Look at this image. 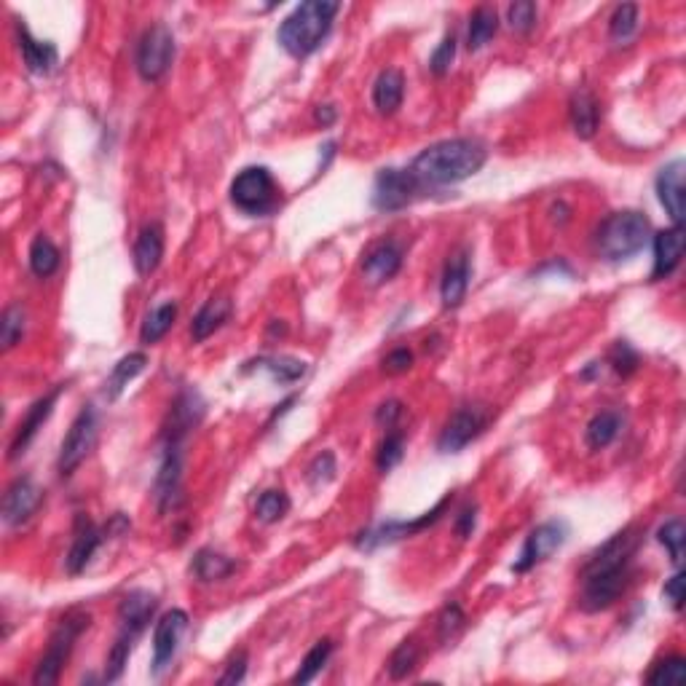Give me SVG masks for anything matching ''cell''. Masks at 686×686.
Wrapping results in <instances>:
<instances>
[{
	"label": "cell",
	"mask_w": 686,
	"mask_h": 686,
	"mask_svg": "<svg viewBox=\"0 0 686 686\" xmlns=\"http://www.w3.org/2000/svg\"><path fill=\"white\" fill-rule=\"evenodd\" d=\"M638 531L625 528L595 550L582 566V593L579 606L590 614L611 609L628 590L633 577V558L638 550Z\"/></svg>",
	"instance_id": "6da1fadb"
},
{
	"label": "cell",
	"mask_w": 686,
	"mask_h": 686,
	"mask_svg": "<svg viewBox=\"0 0 686 686\" xmlns=\"http://www.w3.org/2000/svg\"><path fill=\"white\" fill-rule=\"evenodd\" d=\"M488 159L486 145L472 137H453L424 148L410 164V175L416 177L427 191H437L445 185H456L477 175Z\"/></svg>",
	"instance_id": "7a4b0ae2"
},
{
	"label": "cell",
	"mask_w": 686,
	"mask_h": 686,
	"mask_svg": "<svg viewBox=\"0 0 686 686\" xmlns=\"http://www.w3.org/2000/svg\"><path fill=\"white\" fill-rule=\"evenodd\" d=\"M338 11H341V3H335V0H306L279 25V46L295 59L311 57L333 30V19Z\"/></svg>",
	"instance_id": "3957f363"
},
{
	"label": "cell",
	"mask_w": 686,
	"mask_h": 686,
	"mask_svg": "<svg viewBox=\"0 0 686 686\" xmlns=\"http://www.w3.org/2000/svg\"><path fill=\"white\" fill-rule=\"evenodd\" d=\"M156 609H159V598L148 590H132L121 598V603H118V636L110 646L108 660H105V681H118L124 676L134 644L151 625Z\"/></svg>",
	"instance_id": "277c9868"
},
{
	"label": "cell",
	"mask_w": 686,
	"mask_h": 686,
	"mask_svg": "<svg viewBox=\"0 0 686 686\" xmlns=\"http://www.w3.org/2000/svg\"><path fill=\"white\" fill-rule=\"evenodd\" d=\"M649 236H652V223L644 212H614L595 231V252L609 263H622L644 250Z\"/></svg>",
	"instance_id": "5b68a950"
},
{
	"label": "cell",
	"mask_w": 686,
	"mask_h": 686,
	"mask_svg": "<svg viewBox=\"0 0 686 686\" xmlns=\"http://www.w3.org/2000/svg\"><path fill=\"white\" fill-rule=\"evenodd\" d=\"M89 625H92V614L84 609L67 611L65 617L57 622V628L49 638V646H46V654H43L33 673L35 686L57 684L59 676H62V668H65L70 654H73V646L81 638V633L89 630Z\"/></svg>",
	"instance_id": "8992f818"
},
{
	"label": "cell",
	"mask_w": 686,
	"mask_h": 686,
	"mask_svg": "<svg viewBox=\"0 0 686 686\" xmlns=\"http://www.w3.org/2000/svg\"><path fill=\"white\" fill-rule=\"evenodd\" d=\"M231 204L250 218H266L279 207V185L266 167H247L231 183Z\"/></svg>",
	"instance_id": "52a82bcc"
},
{
	"label": "cell",
	"mask_w": 686,
	"mask_h": 686,
	"mask_svg": "<svg viewBox=\"0 0 686 686\" xmlns=\"http://www.w3.org/2000/svg\"><path fill=\"white\" fill-rule=\"evenodd\" d=\"M175 59V35L167 25H151L143 33L140 43H137V54H134V67L143 81L156 84L167 76V70L172 67Z\"/></svg>",
	"instance_id": "ba28073f"
},
{
	"label": "cell",
	"mask_w": 686,
	"mask_h": 686,
	"mask_svg": "<svg viewBox=\"0 0 686 686\" xmlns=\"http://www.w3.org/2000/svg\"><path fill=\"white\" fill-rule=\"evenodd\" d=\"M94 443H97V410L92 405H84L81 413L73 419V424H70V429H67L62 448H59V475H73L84 464L86 456L92 453Z\"/></svg>",
	"instance_id": "9c48e42d"
},
{
	"label": "cell",
	"mask_w": 686,
	"mask_h": 686,
	"mask_svg": "<svg viewBox=\"0 0 686 686\" xmlns=\"http://www.w3.org/2000/svg\"><path fill=\"white\" fill-rule=\"evenodd\" d=\"M427 193V188L410 175V169H381L373 185V207L381 212H400Z\"/></svg>",
	"instance_id": "30bf717a"
},
{
	"label": "cell",
	"mask_w": 686,
	"mask_h": 686,
	"mask_svg": "<svg viewBox=\"0 0 686 686\" xmlns=\"http://www.w3.org/2000/svg\"><path fill=\"white\" fill-rule=\"evenodd\" d=\"M183 440H164V451H161V464L153 480V496H156V507L161 515L169 510H177L180 504V491H183Z\"/></svg>",
	"instance_id": "8fae6325"
},
{
	"label": "cell",
	"mask_w": 686,
	"mask_h": 686,
	"mask_svg": "<svg viewBox=\"0 0 686 686\" xmlns=\"http://www.w3.org/2000/svg\"><path fill=\"white\" fill-rule=\"evenodd\" d=\"M569 539V526L566 520H547L542 526H536L523 542L518 561L512 563L515 574H528L536 566H542L553 553H558L563 544Z\"/></svg>",
	"instance_id": "7c38bea8"
},
{
	"label": "cell",
	"mask_w": 686,
	"mask_h": 686,
	"mask_svg": "<svg viewBox=\"0 0 686 686\" xmlns=\"http://www.w3.org/2000/svg\"><path fill=\"white\" fill-rule=\"evenodd\" d=\"M488 427V410L483 405H464L453 413L448 424L437 437V451L440 453H459L464 451L472 440L483 435Z\"/></svg>",
	"instance_id": "4fadbf2b"
},
{
	"label": "cell",
	"mask_w": 686,
	"mask_h": 686,
	"mask_svg": "<svg viewBox=\"0 0 686 686\" xmlns=\"http://www.w3.org/2000/svg\"><path fill=\"white\" fill-rule=\"evenodd\" d=\"M448 502H451V496H445L443 502H437L435 510L427 512V515H421L419 520H386L381 526L368 528V531H362V534L354 539V544H357L360 550H365V553H370V550H376V547H384V544L400 542L405 536L419 534V531H424V528L440 520V515L445 512Z\"/></svg>",
	"instance_id": "5bb4252c"
},
{
	"label": "cell",
	"mask_w": 686,
	"mask_h": 686,
	"mask_svg": "<svg viewBox=\"0 0 686 686\" xmlns=\"http://www.w3.org/2000/svg\"><path fill=\"white\" fill-rule=\"evenodd\" d=\"M191 620L183 609L167 611L159 622H156V630H153V676H161L164 670L172 668V660H175L177 649H180V641H183L185 630H188Z\"/></svg>",
	"instance_id": "9a60e30c"
},
{
	"label": "cell",
	"mask_w": 686,
	"mask_h": 686,
	"mask_svg": "<svg viewBox=\"0 0 686 686\" xmlns=\"http://www.w3.org/2000/svg\"><path fill=\"white\" fill-rule=\"evenodd\" d=\"M43 504V491L33 477H17L3 496V523L11 528L25 526Z\"/></svg>",
	"instance_id": "2e32d148"
},
{
	"label": "cell",
	"mask_w": 686,
	"mask_h": 686,
	"mask_svg": "<svg viewBox=\"0 0 686 686\" xmlns=\"http://www.w3.org/2000/svg\"><path fill=\"white\" fill-rule=\"evenodd\" d=\"M62 392H65V386H54L49 394H43L41 400H35L33 405H30V410L25 413V419L19 421L17 435L11 440L9 459H19V456L30 448V443H33L35 435H38V429L49 421L51 410H54V405H57L59 394Z\"/></svg>",
	"instance_id": "e0dca14e"
},
{
	"label": "cell",
	"mask_w": 686,
	"mask_h": 686,
	"mask_svg": "<svg viewBox=\"0 0 686 686\" xmlns=\"http://www.w3.org/2000/svg\"><path fill=\"white\" fill-rule=\"evenodd\" d=\"M402 268V247L392 239L376 242L365 252L362 258V277L373 287L384 285L389 279L397 277V271Z\"/></svg>",
	"instance_id": "ac0fdd59"
},
{
	"label": "cell",
	"mask_w": 686,
	"mask_h": 686,
	"mask_svg": "<svg viewBox=\"0 0 686 686\" xmlns=\"http://www.w3.org/2000/svg\"><path fill=\"white\" fill-rule=\"evenodd\" d=\"M684 159H676L665 164L657 175V199L670 215V220L681 226L686 215V201H684Z\"/></svg>",
	"instance_id": "d6986e66"
},
{
	"label": "cell",
	"mask_w": 686,
	"mask_h": 686,
	"mask_svg": "<svg viewBox=\"0 0 686 686\" xmlns=\"http://www.w3.org/2000/svg\"><path fill=\"white\" fill-rule=\"evenodd\" d=\"M469 277H472V260L467 250L453 252L451 260L445 263L443 282H440V298L445 309H459L469 290Z\"/></svg>",
	"instance_id": "ffe728a7"
},
{
	"label": "cell",
	"mask_w": 686,
	"mask_h": 686,
	"mask_svg": "<svg viewBox=\"0 0 686 686\" xmlns=\"http://www.w3.org/2000/svg\"><path fill=\"white\" fill-rule=\"evenodd\" d=\"M17 38L27 73H33V76H49L59 62L57 46L51 41H38V38L27 30L25 22H17Z\"/></svg>",
	"instance_id": "44dd1931"
},
{
	"label": "cell",
	"mask_w": 686,
	"mask_h": 686,
	"mask_svg": "<svg viewBox=\"0 0 686 686\" xmlns=\"http://www.w3.org/2000/svg\"><path fill=\"white\" fill-rule=\"evenodd\" d=\"M102 539H105V531H100V528L94 526L86 515H78L76 539H73V547H70V553H67L65 558L67 574H73V577L81 574V571L92 563L94 553L100 550Z\"/></svg>",
	"instance_id": "7402d4cb"
},
{
	"label": "cell",
	"mask_w": 686,
	"mask_h": 686,
	"mask_svg": "<svg viewBox=\"0 0 686 686\" xmlns=\"http://www.w3.org/2000/svg\"><path fill=\"white\" fill-rule=\"evenodd\" d=\"M204 416V402L193 389L183 392L175 400L172 410H169V424L164 427V440H183L191 435V429L196 427Z\"/></svg>",
	"instance_id": "603a6c76"
},
{
	"label": "cell",
	"mask_w": 686,
	"mask_h": 686,
	"mask_svg": "<svg viewBox=\"0 0 686 686\" xmlns=\"http://www.w3.org/2000/svg\"><path fill=\"white\" fill-rule=\"evenodd\" d=\"M654 268L652 279L660 282V279H668L673 271L678 268L681 258H684V228L673 226L668 231H660L654 236Z\"/></svg>",
	"instance_id": "cb8c5ba5"
},
{
	"label": "cell",
	"mask_w": 686,
	"mask_h": 686,
	"mask_svg": "<svg viewBox=\"0 0 686 686\" xmlns=\"http://www.w3.org/2000/svg\"><path fill=\"white\" fill-rule=\"evenodd\" d=\"M161 258H164V226L161 223H148L137 236V242H134L132 260L137 274L140 277L153 274L161 266Z\"/></svg>",
	"instance_id": "d4e9b609"
},
{
	"label": "cell",
	"mask_w": 686,
	"mask_h": 686,
	"mask_svg": "<svg viewBox=\"0 0 686 686\" xmlns=\"http://www.w3.org/2000/svg\"><path fill=\"white\" fill-rule=\"evenodd\" d=\"M402 100H405V76L397 67H386L373 84V105L381 116H394L402 108Z\"/></svg>",
	"instance_id": "484cf974"
},
{
	"label": "cell",
	"mask_w": 686,
	"mask_h": 686,
	"mask_svg": "<svg viewBox=\"0 0 686 686\" xmlns=\"http://www.w3.org/2000/svg\"><path fill=\"white\" fill-rule=\"evenodd\" d=\"M569 116L571 129H574V134H577L579 140H590V137H595L598 124H601V108H598L595 94L587 92V89H577V92L571 94Z\"/></svg>",
	"instance_id": "4316f807"
},
{
	"label": "cell",
	"mask_w": 686,
	"mask_h": 686,
	"mask_svg": "<svg viewBox=\"0 0 686 686\" xmlns=\"http://www.w3.org/2000/svg\"><path fill=\"white\" fill-rule=\"evenodd\" d=\"M231 311H234V306H231L228 298H210V301L204 303V306L196 311V317H193V322H191L193 341L201 343V341H207L210 335L218 333L220 327L228 322V317H231Z\"/></svg>",
	"instance_id": "83f0119b"
},
{
	"label": "cell",
	"mask_w": 686,
	"mask_h": 686,
	"mask_svg": "<svg viewBox=\"0 0 686 686\" xmlns=\"http://www.w3.org/2000/svg\"><path fill=\"white\" fill-rule=\"evenodd\" d=\"M145 365H148V357H145L143 352H132L126 354V357H121V360L113 365V370H110L108 381H105V397H108L110 402L118 400V397L124 394L126 386L132 384L134 378L143 373Z\"/></svg>",
	"instance_id": "f1b7e54d"
},
{
	"label": "cell",
	"mask_w": 686,
	"mask_h": 686,
	"mask_svg": "<svg viewBox=\"0 0 686 686\" xmlns=\"http://www.w3.org/2000/svg\"><path fill=\"white\" fill-rule=\"evenodd\" d=\"M236 571V563L223 553H215L210 547H204L199 553L193 555L191 561V574L199 582H220V579L231 577Z\"/></svg>",
	"instance_id": "f546056e"
},
{
	"label": "cell",
	"mask_w": 686,
	"mask_h": 686,
	"mask_svg": "<svg viewBox=\"0 0 686 686\" xmlns=\"http://www.w3.org/2000/svg\"><path fill=\"white\" fill-rule=\"evenodd\" d=\"M622 429V416L617 410H601L598 416H593V421L587 424L585 429V440L593 451H603L609 448Z\"/></svg>",
	"instance_id": "4dcf8cb0"
},
{
	"label": "cell",
	"mask_w": 686,
	"mask_h": 686,
	"mask_svg": "<svg viewBox=\"0 0 686 686\" xmlns=\"http://www.w3.org/2000/svg\"><path fill=\"white\" fill-rule=\"evenodd\" d=\"M496 30H499V14H496V9H491V6H477L467 25V49L480 51L483 46H488V41L494 38Z\"/></svg>",
	"instance_id": "1f68e13d"
},
{
	"label": "cell",
	"mask_w": 686,
	"mask_h": 686,
	"mask_svg": "<svg viewBox=\"0 0 686 686\" xmlns=\"http://www.w3.org/2000/svg\"><path fill=\"white\" fill-rule=\"evenodd\" d=\"M177 319V303L175 301H167L161 303V306H156V309L145 317L143 327H140V341L145 343V346H153V343H159L164 335L172 330V325H175Z\"/></svg>",
	"instance_id": "d6a6232c"
},
{
	"label": "cell",
	"mask_w": 686,
	"mask_h": 686,
	"mask_svg": "<svg viewBox=\"0 0 686 686\" xmlns=\"http://www.w3.org/2000/svg\"><path fill=\"white\" fill-rule=\"evenodd\" d=\"M59 263H62V255L54 247V242L46 239L43 234L35 236L33 244H30V271H33L35 277L49 279L59 268Z\"/></svg>",
	"instance_id": "836d02e7"
},
{
	"label": "cell",
	"mask_w": 686,
	"mask_h": 686,
	"mask_svg": "<svg viewBox=\"0 0 686 686\" xmlns=\"http://www.w3.org/2000/svg\"><path fill=\"white\" fill-rule=\"evenodd\" d=\"M333 649L335 644L330 638H322V641H317V644L311 646L309 654L303 657L301 668H298V673L293 676V684H309V681H314L327 665V660H330Z\"/></svg>",
	"instance_id": "e575fe53"
},
{
	"label": "cell",
	"mask_w": 686,
	"mask_h": 686,
	"mask_svg": "<svg viewBox=\"0 0 686 686\" xmlns=\"http://www.w3.org/2000/svg\"><path fill=\"white\" fill-rule=\"evenodd\" d=\"M657 542L668 550L670 561L676 569H681L684 563V550H686V526L681 518H670L665 526H660L657 531Z\"/></svg>",
	"instance_id": "d590c367"
},
{
	"label": "cell",
	"mask_w": 686,
	"mask_h": 686,
	"mask_svg": "<svg viewBox=\"0 0 686 686\" xmlns=\"http://www.w3.org/2000/svg\"><path fill=\"white\" fill-rule=\"evenodd\" d=\"M255 365L271 373V378L279 384H295L306 376V362L295 360V357H263Z\"/></svg>",
	"instance_id": "8d00e7d4"
},
{
	"label": "cell",
	"mask_w": 686,
	"mask_h": 686,
	"mask_svg": "<svg viewBox=\"0 0 686 686\" xmlns=\"http://www.w3.org/2000/svg\"><path fill=\"white\" fill-rule=\"evenodd\" d=\"M646 681H649V684H654V686H684L686 684V660L684 657H678V654H673V657H665V660H660L652 670H649Z\"/></svg>",
	"instance_id": "74e56055"
},
{
	"label": "cell",
	"mask_w": 686,
	"mask_h": 686,
	"mask_svg": "<svg viewBox=\"0 0 686 686\" xmlns=\"http://www.w3.org/2000/svg\"><path fill=\"white\" fill-rule=\"evenodd\" d=\"M636 30H638V6L636 3H622V6H617V9H614V14H611V19H609L611 41H617V43L630 41V38L636 35Z\"/></svg>",
	"instance_id": "f35d334b"
},
{
	"label": "cell",
	"mask_w": 686,
	"mask_h": 686,
	"mask_svg": "<svg viewBox=\"0 0 686 686\" xmlns=\"http://www.w3.org/2000/svg\"><path fill=\"white\" fill-rule=\"evenodd\" d=\"M419 644H416V638H405L397 649L392 652V657H389V676L394 678V681H400V678H408L410 673H413V668L419 665Z\"/></svg>",
	"instance_id": "ab89813d"
},
{
	"label": "cell",
	"mask_w": 686,
	"mask_h": 686,
	"mask_svg": "<svg viewBox=\"0 0 686 686\" xmlns=\"http://www.w3.org/2000/svg\"><path fill=\"white\" fill-rule=\"evenodd\" d=\"M290 512V496L285 491H263L255 504V518L260 523H277Z\"/></svg>",
	"instance_id": "60d3db41"
},
{
	"label": "cell",
	"mask_w": 686,
	"mask_h": 686,
	"mask_svg": "<svg viewBox=\"0 0 686 686\" xmlns=\"http://www.w3.org/2000/svg\"><path fill=\"white\" fill-rule=\"evenodd\" d=\"M22 335H25V309L14 303V306L3 311V319H0V343H3V349L6 352L14 349Z\"/></svg>",
	"instance_id": "b9f144b4"
},
{
	"label": "cell",
	"mask_w": 686,
	"mask_h": 686,
	"mask_svg": "<svg viewBox=\"0 0 686 686\" xmlns=\"http://www.w3.org/2000/svg\"><path fill=\"white\" fill-rule=\"evenodd\" d=\"M402 456H405V435H400V432H389L384 443H381V448H378V472H384V475L386 472H392V469L402 461Z\"/></svg>",
	"instance_id": "7bdbcfd3"
},
{
	"label": "cell",
	"mask_w": 686,
	"mask_h": 686,
	"mask_svg": "<svg viewBox=\"0 0 686 686\" xmlns=\"http://www.w3.org/2000/svg\"><path fill=\"white\" fill-rule=\"evenodd\" d=\"M609 362L611 368L617 370L622 378L633 376L638 370V365H641V357H638V352L630 346L628 341H617L614 343V349H611L609 354Z\"/></svg>",
	"instance_id": "ee69618b"
},
{
	"label": "cell",
	"mask_w": 686,
	"mask_h": 686,
	"mask_svg": "<svg viewBox=\"0 0 686 686\" xmlns=\"http://www.w3.org/2000/svg\"><path fill=\"white\" fill-rule=\"evenodd\" d=\"M453 59H456V35L448 33L443 41H440V46L432 51V57H429V70H432L437 78L448 76V73H451Z\"/></svg>",
	"instance_id": "f6af8a7d"
},
{
	"label": "cell",
	"mask_w": 686,
	"mask_h": 686,
	"mask_svg": "<svg viewBox=\"0 0 686 686\" xmlns=\"http://www.w3.org/2000/svg\"><path fill=\"white\" fill-rule=\"evenodd\" d=\"M536 3H531V0H518V3H512L510 9H507V22H510V27L515 30V33H531L536 25Z\"/></svg>",
	"instance_id": "bcb514c9"
},
{
	"label": "cell",
	"mask_w": 686,
	"mask_h": 686,
	"mask_svg": "<svg viewBox=\"0 0 686 686\" xmlns=\"http://www.w3.org/2000/svg\"><path fill=\"white\" fill-rule=\"evenodd\" d=\"M464 622H467V617H464V611H461L459 603H451V606H445V611L440 614V620H437V633H440V641H443V644L453 641V638L459 636V630L464 628Z\"/></svg>",
	"instance_id": "7dc6e473"
},
{
	"label": "cell",
	"mask_w": 686,
	"mask_h": 686,
	"mask_svg": "<svg viewBox=\"0 0 686 686\" xmlns=\"http://www.w3.org/2000/svg\"><path fill=\"white\" fill-rule=\"evenodd\" d=\"M306 477H309V483L314 488L330 483V480L335 477V456L333 453L330 451L319 453L317 459L309 464V472H306Z\"/></svg>",
	"instance_id": "c3c4849f"
},
{
	"label": "cell",
	"mask_w": 686,
	"mask_h": 686,
	"mask_svg": "<svg viewBox=\"0 0 686 686\" xmlns=\"http://www.w3.org/2000/svg\"><path fill=\"white\" fill-rule=\"evenodd\" d=\"M662 598L668 601V606L673 611L684 609V571H676V574L665 582V587H662Z\"/></svg>",
	"instance_id": "681fc988"
},
{
	"label": "cell",
	"mask_w": 686,
	"mask_h": 686,
	"mask_svg": "<svg viewBox=\"0 0 686 686\" xmlns=\"http://www.w3.org/2000/svg\"><path fill=\"white\" fill-rule=\"evenodd\" d=\"M244 676H247V652L242 649V652H236L234 657H231L226 673L218 678V684H223V686L242 684Z\"/></svg>",
	"instance_id": "f907efd6"
},
{
	"label": "cell",
	"mask_w": 686,
	"mask_h": 686,
	"mask_svg": "<svg viewBox=\"0 0 686 686\" xmlns=\"http://www.w3.org/2000/svg\"><path fill=\"white\" fill-rule=\"evenodd\" d=\"M410 368H413V352L410 349H394L384 360V370L392 373V376H400V373H405Z\"/></svg>",
	"instance_id": "816d5d0a"
},
{
	"label": "cell",
	"mask_w": 686,
	"mask_h": 686,
	"mask_svg": "<svg viewBox=\"0 0 686 686\" xmlns=\"http://www.w3.org/2000/svg\"><path fill=\"white\" fill-rule=\"evenodd\" d=\"M400 416H402V402L400 400H389V402H384V405H378L376 424H378V427L392 429L394 424L400 421Z\"/></svg>",
	"instance_id": "f5cc1de1"
},
{
	"label": "cell",
	"mask_w": 686,
	"mask_h": 686,
	"mask_svg": "<svg viewBox=\"0 0 686 686\" xmlns=\"http://www.w3.org/2000/svg\"><path fill=\"white\" fill-rule=\"evenodd\" d=\"M475 523H477V507L475 504H467L464 510L459 512V518H456V534L461 536V539H469L472 536V531H475Z\"/></svg>",
	"instance_id": "db71d44e"
},
{
	"label": "cell",
	"mask_w": 686,
	"mask_h": 686,
	"mask_svg": "<svg viewBox=\"0 0 686 686\" xmlns=\"http://www.w3.org/2000/svg\"><path fill=\"white\" fill-rule=\"evenodd\" d=\"M314 118H317L319 126H333L338 113H335L333 105H319V108L314 110Z\"/></svg>",
	"instance_id": "11a10c76"
}]
</instances>
